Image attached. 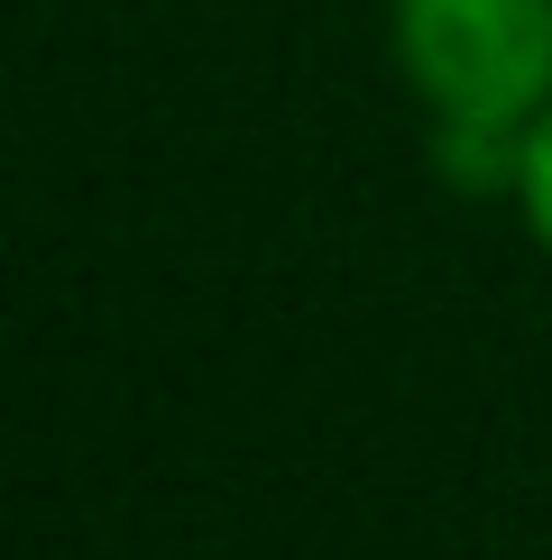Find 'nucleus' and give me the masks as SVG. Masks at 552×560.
<instances>
[{
    "label": "nucleus",
    "mask_w": 552,
    "mask_h": 560,
    "mask_svg": "<svg viewBox=\"0 0 552 560\" xmlns=\"http://www.w3.org/2000/svg\"><path fill=\"white\" fill-rule=\"evenodd\" d=\"M387 28L442 156L516 194V148L552 110V0H396Z\"/></svg>",
    "instance_id": "f257e3e1"
},
{
    "label": "nucleus",
    "mask_w": 552,
    "mask_h": 560,
    "mask_svg": "<svg viewBox=\"0 0 552 560\" xmlns=\"http://www.w3.org/2000/svg\"><path fill=\"white\" fill-rule=\"evenodd\" d=\"M516 212H525V230H534V248L552 258V110L525 129V148H516Z\"/></svg>",
    "instance_id": "f03ea898"
}]
</instances>
